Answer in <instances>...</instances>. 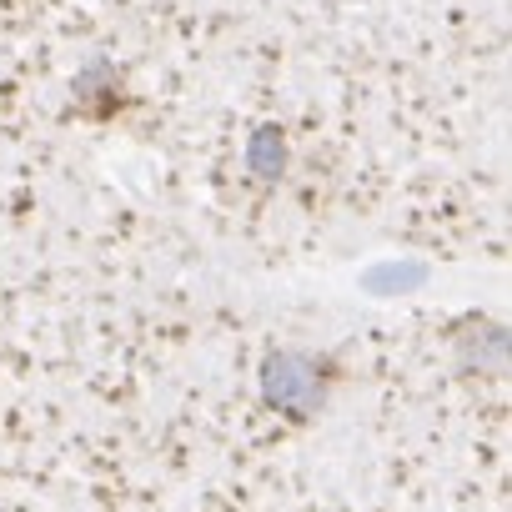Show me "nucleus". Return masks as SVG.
Here are the masks:
<instances>
[{
  "label": "nucleus",
  "instance_id": "f257e3e1",
  "mask_svg": "<svg viewBox=\"0 0 512 512\" xmlns=\"http://www.w3.org/2000/svg\"><path fill=\"white\" fill-rule=\"evenodd\" d=\"M307 372H312V367H307L302 357H277V362L267 367V392H272V402H297V397L312 387Z\"/></svg>",
  "mask_w": 512,
  "mask_h": 512
},
{
  "label": "nucleus",
  "instance_id": "f03ea898",
  "mask_svg": "<svg viewBox=\"0 0 512 512\" xmlns=\"http://www.w3.org/2000/svg\"><path fill=\"white\" fill-rule=\"evenodd\" d=\"M246 166L256 176H282V136L277 131H256L246 146Z\"/></svg>",
  "mask_w": 512,
  "mask_h": 512
}]
</instances>
